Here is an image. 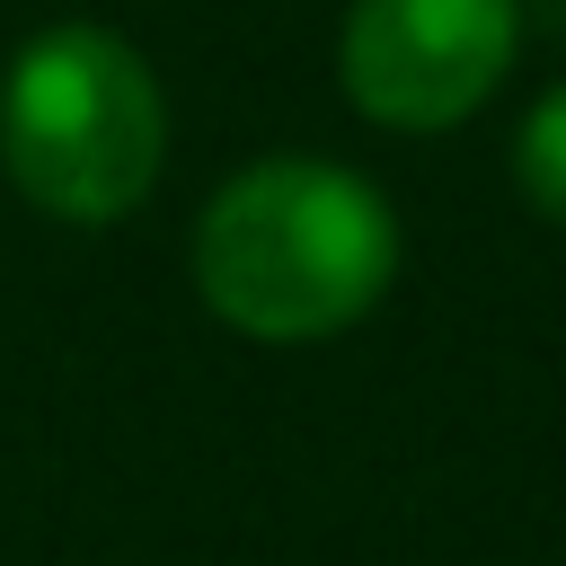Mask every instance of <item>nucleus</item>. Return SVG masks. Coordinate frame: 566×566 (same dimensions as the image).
Listing matches in <instances>:
<instances>
[{
	"instance_id": "nucleus-1",
	"label": "nucleus",
	"mask_w": 566,
	"mask_h": 566,
	"mask_svg": "<svg viewBox=\"0 0 566 566\" xmlns=\"http://www.w3.org/2000/svg\"><path fill=\"white\" fill-rule=\"evenodd\" d=\"M389 274H398V221L336 159H256L203 203L195 230L203 301L274 345L363 318Z\"/></svg>"
},
{
	"instance_id": "nucleus-2",
	"label": "nucleus",
	"mask_w": 566,
	"mask_h": 566,
	"mask_svg": "<svg viewBox=\"0 0 566 566\" xmlns=\"http://www.w3.org/2000/svg\"><path fill=\"white\" fill-rule=\"evenodd\" d=\"M168 106L150 62L106 27H44L0 88V159L62 221H115L150 195Z\"/></svg>"
},
{
	"instance_id": "nucleus-3",
	"label": "nucleus",
	"mask_w": 566,
	"mask_h": 566,
	"mask_svg": "<svg viewBox=\"0 0 566 566\" xmlns=\"http://www.w3.org/2000/svg\"><path fill=\"white\" fill-rule=\"evenodd\" d=\"M513 0H354L345 88L363 115L433 133L460 124L513 62Z\"/></svg>"
},
{
	"instance_id": "nucleus-4",
	"label": "nucleus",
	"mask_w": 566,
	"mask_h": 566,
	"mask_svg": "<svg viewBox=\"0 0 566 566\" xmlns=\"http://www.w3.org/2000/svg\"><path fill=\"white\" fill-rule=\"evenodd\" d=\"M513 177H522V195H531L548 221H566V80L522 115V133H513Z\"/></svg>"
}]
</instances>
